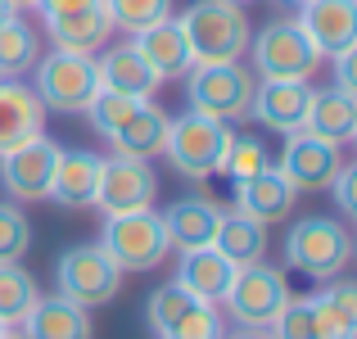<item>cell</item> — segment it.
Wrapping results in <instances>:
<instances>
[{"label": "cell", "mask_w": 357, "mask_h": 339, "mask_svg": "<svg viewBox=\"0 0 357 339\" xmlns=\"http://www.w3.org/2000/svg\"><path fill=\"white\" fill-rule=\"evenodd\" d=\"M195 63H236L249 50V14L236 0H195L181 18Z\"/></svg>", "instance_id": "cell-1"}, {"label": "cell", "mask_w": 357, "mask_h": 339, "mask_svg": "<svg viewBox=\"0 0 357 339\" xmlns=\"http://www.w3.org/2000/svg\"><path fill=\"white\" fill-rule=\"evenodd\" d=\"M244 54L253 59V77L258 82H307L321 68L317 45L303 36V27L294 18H271L262 32L249 36Z\"/></svg>", "instance_id": "cell-2"}, {"label": "cell", "mask_w": 357, "mask_h": 339, "mask_svg": "<svg viewBox=\"0 0 357 339\" xmlns=\"http://www.w3.org/2000/svg\"><path fill=\"white\" fill-rule=\"evenodd\" d=\"M353 262V235L335 218H303L285 235V267H294L307 280H335Z\"/></svg>", "instance_id": "cell-3"}, {"label": "cell", "mask_w": 357, "mask_h": 339, "mask_svg": "<svg viewBox=\"0 0 357 339\" xmlns=\"http://www.w3.org/2000/svg\"><path fill=\"white\" fill-rule=\"evenodd\" d=\"M231 136H236L231 122L204 118V113L190 109V113L167 118L163 154H167V163H172L181 176H190V181H208V176L222 167V154H227Z\"/></svg>", "instance_id": "cell-4"}, {"label": "cell", "mask_w": 357, "mask_h": 339, "mask_svg": "<svg viewBox=\"0 0 357 339\" xmlns=\"http://www.w3.org/2000/svg\"><path fill=\"white\" fill-rule=\"evenodd\" d=\"M100 249L118 262V271H154L167 262L172 244H167L163 218L154 209H136V213H109L105 218V235H100Z\"/></svg>", "instance_id": "cell-5"}, {"label": "cell", "mask_w": 357, "mask_h": 339, "mask_svg": "<svg viewBox=\"0 0 357 339\" xmlns=\"http://www.w3.org/2000/svg\"><path fill=\"white\" fill-rule=\"evenodd\" d=\"M253 86H258V77L240 59L236 63H190V73H185V105L195 113H204V118L236 122V118H249Z\"/></svg>", "instance_id": "cell-6"}, {"label": "cell", "mask_w": 357, "mask_h": 339, "mask_svg": "<svg viewBox=\"0 0 357 339\" xmlns=\"http://www.w3.org/2000/svg\"><path fill=\"white\" fill-rule=\"evenodd\" d=\"M289 299H294V289H289L285 271L271 267V262H249V267L231 271V285H227V294H222L218 303H227V312H231L236 326L267 331Z\"/></svg>", "instance_id": "cell-7"}, {"label": "cell", "mask_w": 357, "mask_h": 339, "mask_svg": "<svg viewBox=\"0 0 357 339\" xmlns=\"http://www.w3.org/2000/svg\"><path fill=\"white\" fill-rule=\"evenodd\" d=\"M32 91L45 105V113H86V105L100 91L96 54H73V50L41 54V59H36Z\"/></svg>", "instance_id": "cell-8"}, {"label": "cell", "mask_w": 357, "mask_h": 339, "mask_svg": "<svg viewBox=\"0 0 357 339\" xmlns=\"http://www.w3.org/2000/svg\"><path fill=\"white\" fill-rule=\"evenodd\" d=\"M54 285H59V294L68 299V303L96 312V308H105V303L118 299L122 271H118V262L100 249V240L96 244H73V249H63L59 262H54Z\"/></svg>", "instance_id": "cell-9"}, {"label": "cell", "mask_w": 357, "mask_h": 339, "mask_svg": "<svg viewBox=\"0 0 357 339\" xmlns=\"http://www.w3.org/2000/svg\"><path fill=\"white\" fill-rule=\"evenodd\" d=\"M158 199V176L149 167V158H127V154H109L100 158V181H96V209L105 213H136V209H154Z\"/></svg>", "instance_id": "cell-10"}, {"label": "cell", "mask_w": 357, "mask_h": 339, "mask_svg": "<svg viewBox=\"0 0 357 339\" xmlns=\"http://www.w3.org/2000/svg\"><path fill=\"white\" fill-rule=\"evenodd\" d=\"M54 163H59V145L50 136H32L9 154H0V186L14 204H41L50 199Z\"/></svg>", "instance_id": "cell-11"}, {"label": "cell", "mask_w": 357, "mask_h": 339, "mask_svg": "<svg viewBox=\"0 0 357 339\" xmlns=\"http://www.w3.org/2000/svg\"><path fill=\"white\" fill-rule=\"evenodd\" d=\"M340 167H344L340 145H326V140L307 136V131H294V136H285V154H280L276 172L285 176L298 195H307V190H326Z\"/></svg>", "instance_id": "cell-12"}, {"label": "cell", "mask_w": 357, "mask_h": 339, "mask_svg": "<svg viewBox=\"0 0 357 339\" xmlns=\"http://www.w3.org/2000/svg\"><path fill=\"white\" fill-rule=\"evenodd\" d=\"M298 27L317 45L321 59L357 50V0H307L298 5Z\"/></svg>", "instance_id": "cell-13"}, {"label": "cell", "mask_w": 357, "mask_h": 339, "mask_svg": "<svg viewBox=\"0 0 357 339\" xmlns=\"http://www.w3.org/2000/svg\"><path fill=\"white\" fill-rule=\"evenodd\" d=\"M45 32H50L54 50H73V54H96L105 50V41L114 36V18H109L105 0H86V5H73L63 14L45 18Z\"/></svg>", "instance_id": "cell-14"}, {"label": "cell", "mask_w": 357, "mask_h": 339, "mask_svg": "<svg viewBox=\"0 0 357 339\" xmlns=\"http://www.w3.org/2000/svg\"><path fill=\"white\" fill-rule=\"evenodd\" d=\"M307 105H312V86L307 82H258L249 118H258L276 136H294V131H303Z\"/></svg>", "instance_id": "cell-15"}, {"label": "cell", "mask_w": 357, "mask_h": 339, "mask_svg": "<svg viewBox=\"0 0 357 339\" xmlns=\"http://www.w3.org/2000/svg\"><path fill=\"white\" fill-rule=\"evenodd\" d=\"M222 204L208 199V195H185V199L167 204L158 218H163V231H167V244L176 253L185 249H204V244L218 240V226H222Z\"/></svg>", "instance_id": "cell-16"}, {"label": "cell", "mask_w": 357, "mask_h": 339, "mask_svg": "<svg viewBox=\"0 0 357 339\" xmlns=\"http://www.w3.org/2000/svg\"><path fill=\"white\" fill-rule=\"evenodd\" d=\"M32 136H45V105L18 77H0V154Z\"/></svg>", "instance_id": "cell-17"}, {"label": "cell", "mask_w": 357, "mask_h": 339, "mask_svg": "<svg viewBox=\"0 0 357 339\" xmlns=\"http://www.w3.org/2000/svg\"><path fill=\"white\" fill-rule=\"evenodd\" d=\"M294 199H298V190L276 172V167H262L258 176H244V181H236V209L249 213V218L262 222V226L285 222L289 213H294Z\"/></svg>", "instance_id": "cell-18"}, {"label": "cell", "mask_w": 357, "mask_h": 339, "mask_svg": "<svg viewBox=\"0 0 357 339\" xmlns=\"http://www.w3.org/2000/svg\"><path fill=\"white\" fill-rule=\"evenodd\" d=\"M131 45H136L140 59H145L163 82L185 77V73H190V63H195L190 41H185V32H181V23H176V18H163V23L136 32V36H131Z\"/></svg>", "instance_id": "cell-19"}, {"label": "cell", "mask_w": 357, "mask_h": 339, "mask_svg": "<svg viewBox=\"0 0 357 339\" xmlns=\"http://www.w3.org/2000/svg\"><path fill=\"white\" fill-rule=\"evenodd\" d=\"M96 73H100V86L105 91H118V96H131V100H149L163 86V77L140 59V50L131 41L109 45L105 59H96Z\"/></svg>", "instance_id": "cell-20"}, {"label": "cell", "mask_w": 357, "mask_h": 339, "mask_svg": "<svg viewBox=\"0 0 357 339\" xmlns=\"http://www.w3.org/2000/svg\"><path fill=\"white\" fill-rule=\"evenodd\" d=\"M23 339H91V312L77 303H68L63 294H41L36 308L18 326Z\"/></svg>", "instance_id": "cell-21"}, {"label": "cell", "mask_w": 357, "mask_h": 339, "mask_svg": "<svg viewBox=\"0 0 357 339\" xmlns=\"http://www.w3.org/2000/svg\"><path fill=\"white\" fill-rule=\"evenodd\" d=\"M303 131L326 145H353L357 140V100L344 96V91L326 86V91H312V105H307V118H303Z\"/></svg>", "instance_id": "cell-22"}, {"label": "cell", "mask_w": 357, "mask_h": 339, "mask_svg": "<svg viewBox=\"0 0 357 339\" xmlns=\"http://www.w3.org/2000/svg\"><path fill=\"white\" fill-rule=\"evenodd\" d=\"M96 181H100V154H86V149H59L50 199L59 204V209H96Z\"/></svg>", "instance_id": "cell-23"}, {"label": "cell", "mask_w": 357, "mask_h": 339, "mask_svg": "<svg viewBox=\"0 0 357 339\" xmlns=\"http://www.w3.org/2000/svg\"><path fill=\"white\" fill-rule=\"evenodd\" d=\"M231 271L236 267H231L213 244H204V249H185L181 258H176V285H181L185 294H195L199 303H218L231 285Z\"/></svg>", "instance_id": "cell-24"}, {"label": "cell", "mask_w": 357, "mask_h": 339, "mask_svg": "<svg viewBox=\"0 0 357 339\" xmlns=\"http://www.w3.org/2000/svg\"><path fill=\"white\" fill-rule=\"evenodd\" d=\"M307 303H312L317 339H353L357 335V285L353 280L335 276V285H326L321 294H312Z\"/></svg>", "instance_id": "cell-25"}, {"label": "cell", "mask_w": 357, "mask_h": 339, "mask_svg": "<svg viewBox=\"0 0 357 339\" xmlns=\"http://www.w3.org/2000/svg\"><path fill=\"white\" fill-rule=\"evenodd\" d=\"M213 249H218L231 267L262 262V258H267V226L253 222L249 213H240V209H227V213H222V226H218Z\"/></svg>", "instance_id": "cell-26"}, {"label": "cell", "mask_w": 357, "mask_h": 339, "mask_svg": "<svg viewBox=\"0 0 357 339\" xmlns=\"http://www.w3.org/2000/svg\"><path fill=\"white\" fill-rule=\"evenodd\" d=\"M163 136H167V113L149 105V100H140V109L118 127V136H109V145H114V154H127V158H154L163 154Z\"/></svg>", "instance_id": "cell-27"}, {"label": "cell", "mask_w": 357, "mask_h": 339, "mask_svg": "<svg viewBox=\"0 0 357 339\" xmlns=\"http://www.w3.org/2000/svg\"><path fill=\"white\" fill-rule=\"evenodd\" d=\"M36 59H41V36H36L32 23H23V18H9V23H0V77H23V73L36 68Z\"/></svg>", "instance_id": "cell-28"}, {"label": "cell", "mask_w": 357, "mask_h": 339, "mask_svg": "<svg viewBox=\"0 0 357 339\" xmlns=\"http://www.w3.org/2000/svg\"><path fill=\"white\" fill-rule=\"evenodd\" d=\"M41 285L23 262H0V322L5 326H23V317L36 308Z\"/></svg>", "instance_id": "cell-29"}, {"label": "cell", "mask_w": 357, "mask_h": 339, "mask_svg": "<svg viewBox=\"0 0 357 339\" xmlns=\"http://www.w3.org/2000/svg\"><path fill=\"white\" fill-rule=\"evenodd\" d=\"M109 5V18H114V32H145V27L172 18V0H105Z\"/></svg>", "instance_id": "cell-30"}, {"label": "cell", "mask_w": 357, "mask_h": 339, "mask_svg": "<svg viewBox=\"0 0 357 339\" xmlns=\"http://www.w3.org/2000/svg\"><path fill=\"white\" fill-rule=\"evenodd\" d=\"M262 167H271V154L267 145H262L258 136H231L227 154H222V176H231V181H244V176H258Z\"/></svg>", "instance_id": "cell-31"}, {"label": "cell", "mask_w": 357, "mask_h": 339, "mask_svg": "<svg viewBox=\"0 0 357 339\" xmlns=\"http://www.w3.org/2000/svg\"><path fill=\"white\" fill-rule=\"evenodd\" d=\"M32 249V222H27L23 204L0 199V262H18Z\"/></svg>", "instance_id": "cell-32"}, {"label": "cell", "mask_w": 357, "mask_h": 339, "mask_svg": "<svg viewBox=\"0 0 357 339\" xmlns=\"http://www.w3.org/2000/svg\"><path fill=\"white\" fill-rule=\"evenodd\" d=\"M222 335H227V326H222L218 303H190L158 339H222Z\"/></svg>", "instance_id": "cell-33"}, {"label": "cell", "mask_w": 357, "mask_h": 339, "mask_svg": "<svg viewBox=\"0 0 357 339\" xmlns=\"http://www.w3.org/2000/svg\"><path fill=\"white\" fill-rule=\"evenodd\" d=\"M140 109V100H131V96H118V91H105L100 86L96 91V100L86 105V118H91V127L100 131V136H118V127L131 118V113Z\"/></svg>", "instance_id": "cell-34"}, {"label": "cell", "mask_w": 357, "mask_h": 339, "mask_svg": "<svg viewBox=\"0 0 357 339\" xmlns=\"http://www.w3.org/2000/svg\"><path fill=\"white\" fill-rule=\"evenodd\" d=\"M190 303H199V299H195V294H185V289L176 285V280L158 285L154 294H149V303H145V317H149V331H154V339L163 335L167 326H172V322H176V317H181Z\"/></svg>", "instance_id": "cell-35"}, {"label": "cell", "mask_w": 357, "mask_h": 339, "mask_svg": "<svg viewBox=\"0 0 357 339\" xmlns=\"http://www.w3.org/2000/svg\"><path fill=\"white\" fill-rule=\"evenodd\" d=\"M271 339H317L312 331V303L307 299H289L285 308H280V317L267 326Z\"/></svg>", "instance_id": "cell-36"}, {"label": "cell", "mask_w": 357, "mask_h": 339, "mask_svg": "<svg viewBox=\"0 0 357 339\" xmlns=\"http://www.w3.org/2000/svg\"><path fill=\"white\" fill-rule=\"evenodd\" d=\"M326 190L335 195V204H340L344 218H357V163H349V158H344V167L335 172V181L326 186Z\"/></svg>", "instance_id": "cell-37"}, {"label": "cell", "mask_w": 357, "mask_h": 339, "mask_svg": "<svg viewBox=\"0 0 357 339\" xmlns=\"http://www.w3.org/2000/svg\"><path fill=\"white\" fill-rule=\"evenodd\" d=\"M335 91L357 100V50L349 54H335Z\"/></svg>", "instance_id": "cell-38"}, {"label": "cell", "mask_w": 357, "mask_h": 339, "mask_svg": "<svg viewBox=\"0 0 357 339\" xmlns=\"http://www.w3.org/2000/svg\"><path fill=\"white\" fill-rule=\"evenodd\" d=\"M73 5H86V0H36V9H41L45 18H50V14H63V9H73Z\"/></svg>", "instance_id": "cell-39"}, {"label": "cell", "mask_w": 357, "mask_h": 339, "mask_svg": "<svg viewBox=\"0 0 357 339\" xmlns=\"http://www.w3.org/2000/svg\"><path fill=\"white\" fill-rule=\"evenodd\" d=\"M222 339H271L267 331H249V326H240V331H231V335H222Z\"/></svg>", "instance_id": "cell-40"}, {"label": "cell", "mask_w": 357, "mask_h": 339, "mask_svg": "<svg viewBox=\"0 0 357 339\" xmlns=\"http://www.w3.org/2000/svg\"><path fill=\"white\" fill-rule=\"evenodd\" d=\"M14 14H18V9L9 5V0H0V23H9V18H14Z\"/></svg>", "instance_id": "cell-41"}, {"label": "cell", "mask_w": 357, "mask_h": 339, "mask_svg": "<svg viewBox=\"0 0 357 339\" xmlns=\"http://www.w3.org/2000/svg\"><path fill=\"white\" fill-rule=\"evenodd\" d=\"M14 9H36V0H9Z\"/></svg>", "instance_id": "cell-42"}, {"label": "cell", "mask_w": 357, "mask_h": 339, "mask_svg": "<svg viewBox=\"0 0 357 339\" xmlns=\"http://www.w3.org/2000/svg\"><path fill=\"white\" fill-rule=\"evenodd\" d=\"M0 339H23V335H18V331H14V326H9V331H5V335H0Z\"/></svg>", "instance_id": "cell-43"}, {"label": "cell", "mask_w": 357, "mask_h": 339, "mask_svg": "<svg viewBox=\"0 0 357 339\" xmlns=\"http://www.w3.org/2000/svg\"><path fill=\"white\" fill-rule=\"evenodd\" d=\"M285 5H307V0H285Z\"/></svg>", "instance_id": "cell-44"}, {"label": "cell", "mask_w": 357, "mask_h": 339, "mask_svg": "<svg viewBox=\"0 0 357 339\" xmlns=\"http://www.w3.org/2000/svg\"><path fill=\"white\" fill-rule=\"evenodd\" d=\"M236 5H258V0H236Z\"/></svg>", "instance_id": "cell-45"}, {"label": "cell", "mask_w": 357, "mask_h": 339, "mask_svg": "<svg viewBox=\"0 0 357 339\" xmlns=\"http://www.w3.org/2000/svg\"><path fill=\"white\" fill-rule=\"evenodd\" d=\"M5 331H9V326H5V322H0V335H5Z\"/></svg>", "instance_id": "cell-46"}]
</instances>
